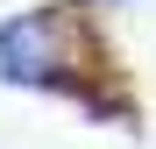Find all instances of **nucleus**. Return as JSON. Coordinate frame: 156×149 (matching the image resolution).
<instances>
[{"mask_svg":"<svg viewBox=\"0 0 156 149\" xmlns=\"http://www.w3.org/2000/svg\"><path fill=\"white\" fill-rule=\"evenodd\" d=\"M71 7H99V0H71Z\"/></svg>","mask_w":156,"mask_h":149,"instance_id":"obj_2","label":"nucleus"},{"mask_svg":"<svg viewBox=\"0 0 156 149\" xmlns=\"http://www.w3.org/2000/svg\"><path fill=\"white\" fill-rule=\"evenodd\" d=\"M64 29H71V7H64V0L0 21V78H7V85H36V92H71Z\"/></svg>","mask_w":156,"mask_h":149,"instance_id":"obj_1","label":"nucleus"}]
</instances>
